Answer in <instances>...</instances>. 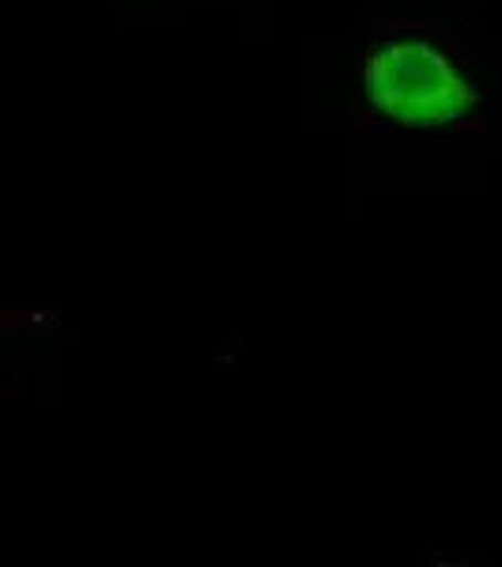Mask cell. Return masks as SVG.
Returning a JSON list of instances; mask_svg holds the SVG:
<instances>
[{"label":"cell","mask_w":502,"mask_h":567,"mask_svg":"<svg viewBox=\"0 0 502 567\" xmlns=\"http://www.w3.org/2000/svg\"><path fill=\"white\" fill-rule=\"evenodd\" d=\"M348 122L397 144L491 141V53L450 12H370L348 50Z\"/></svg>","instance_id":"6da1fadb"}]
</instances>
